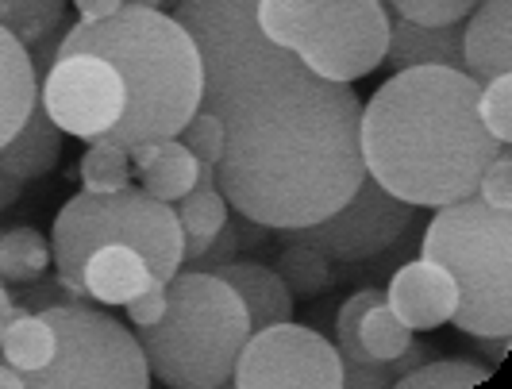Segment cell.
<instances>
[{
  "label": "cell",
  "instance_id": "cell-1",
  "mask_svg": "<svg viewBox=\"0 0 512 389\" xmlns=\"http://www.w3.org/2000/svg\"><path fill=\"white\" fill-rule=\"evenodd\" d=\"M174 16L201 51V108L224 124L216 185L258 228H305L366 178L362 101L270 43L255 0H181Z\"/></svg>",
  "mask_w": 512,
  "mask_h": 389
},
{
  "label": "cell",
  "instance_id": "cell-2",
  "mask_svg": "<svg viewBox=\"0 0 512 389\" xmlns=\"http://www.w3.org/2000/svg\"><path fill=\"white\" fill-rule=\"evenodd\" d=\"M478 89L455 66L393 70L362 104V162L374 182L416 208H443L478 189L505 151L478 120Z\"/></svg>",
  "mask_w": 512,
  "mask_h": 389
},
{
  "label": "cell",
  "instance_id": "cell-3",
  "mask_svg": "<svg viewBox=\"0 0 512 389\" xmlns=\"http://www.w3.org/2000/svg\"><path fill=\"white\" fill-rule=\"evenodd\" d=\"M54 54H101L128 89L124 116L101 135L120 147L174 139L201 108V51L174 12L124 4L104 20H81L62 31Z\"/></svg>",
  "mask_w": 512,
  "mask_h": 389
},
{
  "label": "cell",
  "instance_id": "cell-4",
  "mask_svg": "<svg viewBox=\"0 0 512 389\" xmlns=\"http://www.w3.org/2000/svg\"><path fill=\"white\" fill-rule=\"evenodd\" d=\"M251 336L239 293L212 270H185L166 282V312L139 328L151 378L170 389L231 386V370Z\"/></svg>",
  "mask_w": 512,
  "mask_h": 389
},
{
  "label": "cell",
  "instance_id": "cell-5",
  "mask_svg": "<svg viewBox=\"0 0 512 389\" xmlns=\"http://www.w3.org/2000/svg\"><path fill=\"white\" fill-rule=\"evenodd\" d=\"M420 259L439 262L459 289L451 324L466 336L512 332V208L486 205L478 193L436 208Z\"/></svg>",
  "mask_w": 512,
  "mask_h": 389
},
{
  "label": "cell",
  "instance_id": "cell-6",
  "mask_svg": "<svg viewBox=\"0 0 512 389\" xmlns=\"http://www.w3.org/2000/svg\"><path fill=\"white\" fill-rule=\"evenodd\" d=\"M104 243L135 247L147 259L158 282H170L181 270V262H185L178 212H174V205L151 197L143 185L139 189L124 185V189H112V193L81 189L54 216L51 259L54 270H58V282L74 297L81 266Z\"/></svg>",
  "mask_w": 512,
  "mask_h": 389
},
{
  "label": "cell",
  "instance_id": "cell-7",
  "mask_svg": "<svg viewBox=\"0 0 512 389\" xmlns=\"http://www.w3.org/2000/svg\"><path fill=\"white\" fill-rule=\"evenodd\" d=\"M43 316L54 328V359L27 374L31 389H147L151 366L124 324L89 305H51Z\"/></svg>",
  "mask_w": 512,
  "mask_h": 389
},
{
  "label": "cell",
  "instance_id": "cell-8",
  "mask_svg": "<svg viewBox=\"0 0 512 389\" xmlns=\"http://www.w3.org/2000/svg\"><path fill=\"white\" fill-rule=\"evenodd\" d=\"M389 51V8L382 0H312L293 54L312 74L351 81L374 74Z\"/></svg>",
  "mask_w": 512,
  "mask_h": 389
},
{
  "label": "cell",
  "instance_id": "cell-9",
  "mask_svg": "<svg viewBox=\"0 0 512 389\" xmlns=\"http://www.w3.org/2000/svg\"><path fill=\"white\" fill-rule=\"evenodd\" d=\"M235 389H343V355L305 324L255 328L231 370Z\"/></svg>",
  "mask_w": 512,
  "mask_h": 389
},
{
  "label": "cell",
  "instance_id": "cell-10",
  "mask_svg": "<svg viewBox=\"0 0 512 389\" xmlns=\"http://www.w3.org/2000/svg\"><path fill=\"white\" fill-rule=\"evenodd\" d=\"M412 216H416V205L393 197L366 174L359 189L335 212L305 228H285V239H305L332 262H366L378 259L393 243H401Z\"/></svg>",
  "mask_w": 512,
  "mask_h": 389
},
{
  "label": "cell",
  "instance_id": "cell-11",
  "mask_svg": "<svg viewBox=\"0 0 512 389\" xmlns=\"http://www.w3.org/2000/svg\"><path fill=\"white\" fill-rule=\"evenodd\" d=\"M39 104L62 135L93 143L124 116L128 89L101 54H54L51 70L39 81Z\"/></svg>",
  "mask_w": 512,
  "mask_h": 389
},
{
  "label": "cell",
  "instance_id": "cell-12",
  "mask_svg": "<svg viewBox=\"0 0 512 389\" xmlns=\"http://www.w3.org/2000/svg\"><path fill=\"white\" fill-rule=\"evenodd\" d=\"M385 305L397 312L401 324L412 332H436L443 324H451V316L459 309V289L439 262L412 259L389 278Z\"/></svg>",
  "mask_w": 512,
  "mask_h": 389
},
{
  "label": "cell",
  "instance_id": "cell-13",
  "mask_svg": "<svg viewBox=\"0 0 512 389\" xmlns=\"http://www.w3.org/2000/svg\"><path fill=\"white\" fill-rule=\"evenodd\" d=\"M462 70L474 81L512 70V0H478L462 20Z\"/></svg>",
  "mask_w": 512,
  "mask_h": 389
},
{
  "label": "cell",
  "instance_id": "cell-14",
  "mask_svg": "<svg viewBox=\"0 0 512 389\" xmlns=\"http://www.w3.org/2000/svg\"><path fill=\"white\" fill-rule=\"evenodd\" d=\"M158 286L147 259L128 243H104L97 247L77 278V301H101V305H128L143 289Z\"/></svg>",
  "mask_w": 512,
  "mask_h": 389
},
{
  "label": "cell",
  "instance_id": "cell-15",
  "mask_svg": "<svg viewBox=\"0 0 512 389\" xmlns=\"http://www.w3.org/2000/svg\"><path fill=\"white\" fill-rule=\"evenodd\" d=\"M385 62L393 70H409V66H455V70H462V20L459 24L424 27L405 20V16H389Z\"/></svg>",
  "mask_w": 512,
  "mask_h": 389
},
{
  "label": "cell",
  "instance_id": "cell-16",
  "mask_svg": "<svg viewBox=\"0 0 512 389\" xmlns=\"http://www.w3.org/2000/svg\"><path fill=\"white\" fill-rule=\"evenodd\" d=\"M128 155L131 166L139 170L143 189L158 201H166V205L181 201L197 185V174H201L197 155L181 143L178 135L174 139H158V143H139V147H131Z\"/></svg>",
  "mask_w": 512,
  "mask_h": 389
},
{
  "label": "cell",
  "instance_id": "cell-17",
  "mask_svg": "<svg viewBox=\"0 0 512 389\" xmlns=\"http://www.w3.org/2000/svg\"><path fill=\"white\" fill-rule=\"evenodd\" d=\"M212 274H220L243 301V309L251 316V332L278 324V320H293V293L285 289V282L278 278V270L262 266V262H220L212 266Z\"/></svg>",
  "mask_w": 512,
  "mask_h": 389
},
{
  "label": "cell",
  "instance_id": "cell-18",
  "mask_svg": "<svg viewBox=\"0 0 512 389\" xmlns=\"http://www.w3.org/2000/svg\"><path fill=\"white\" fill-rule=\"evenodd\" d=\"M174 212H178V224H181L185 262H197L216 243V235L228 228V201H224V193L216 185V166L201 162L197 185L181 201H174Z\"/></svg>",
  "mask_w": 512,
  "mask_h": 389
},
{
  "label": "cell",
  "instance_id": "cell-19",
  "mask_svg": "<svg viewBox=\"0 0 512 389\" xmlns=\"http://www.w3.org/2000/svg\"><path fill=\"white\" fill-rule=\"evenodd\" d=\"M35 104H39V74L31 51L0 27V147L24 128Z\"/></svg>",
  "mask_w": 512,
  "mask_h": 389
},
{
  "label": "cell",
  "instance_id": "cell-20",
  "mask_svg": "<svg viewBox=\"0 0 512 389\" xmlns=\"http://www.w3.org/2000/svg\"><path fill=\"white\" fill-rule=\"evenodd\" d=\"M58 155H62V131L54 128L47 108L35 104L31 116L24 120V128L0 147V166L27 185L47 178L54 166H58Z\"/></svg>",
  "mask_w": 512,
  "mask_h": 389
},
{
  "label": "cell",
  "instance_id": "cell-21",
  "mask_svg": "<svg viewBox=\"0 0 512 389\" xmlns=\"http://www.w3.org/2000/svg\"><path fill=\"white\" fill-rule=\"evenodd\" d=\"M54 328L43 312H12L8 328H4V339H0V359L8 366H16L20 374H35L54 359Z\"/></svg>",
  "mask_w": 512,
  "mask_h": 389
},
{
  "label": "cell",
  "instance_id": "cell-22",
  "mask_svg": "<svg viewBox=\"0 0 512 389\" xmlns=\"http://www.w3.org/2000/svg\"><path fill=\"white\" fill-rule=\"evenodd\" d=\"M47 266H51V243L35 228H12L0 235V282L12 286L39 282Z\"/></svg>",
  "mask_w": 512,
  "mask_h": 389
},
{
  "label": "cell",
  "instance_id": "cell-23",
  "mask_svg": "<svg viewBox=\"0 0 512 389\" xmlns=\"http://www.w3.org/2000/svg\"><path fill=\"white\" fill-rule=\"evenodd\" d=\"M278 278L293 297H316L335 282V266L305 239H289L278 255Z\"/></svg>",
  "mask_w": 512,
  "mask_h": 389
},
{
  "label": "cell",
  "instance_id": "cell-24",
  "mask_svg": "<svg viewBox=\"0 0 512 389\" xmlns=\"http://www.w3.org/2000/svg\"><path fill=\"white\" fill-rule=\"evenodd\" d=\"M66 0H0V27L16 35L27 51L47 35L62 31Z\"/></svg>",
  "mask_w": 512,
  "mask_h": 389
},
{
  "label": "cell",
  "instance_id": "cell-25",
  "mask_svg": "<svg viewBox=\"0 0 512 389\" xmlns=\"http://www.w3.org/2000/svg\"><path fill=\"white\" fill-rule=\"evenodd\" d=\"M412 339V328L401 324V316L389 309L385 301L370 305L359 320V347L366 363H393Z\"/></svg>",
  "mask_w": 512,
  "mask_h": 389
},
{
  "label": "cell",
  "instance_id": "cell-26",
  "mask_svg": "<svg viewBox=\"0 0 512 389\" xmlns=\"http://www.w3.org/2000/svg\"><path fill=\"white\" fill-rule=\"evenodd\" d=\"M81 185L93 189V193H112V189H124L131 178V155L128 147L112 143V139H93V147L81 155Z\"/></svg>",
  "mask_w": 512,
  "mask_h": 389
},
{
  "label": "cell",
  "instance_id": "cell-27",
  "mask_svg": "<svg viewBox=\"0 0 512 389\" xmlns=\"http://www.w3.org/2000/svg\"><path fill=\"white\" fill-rule=\"evenodd\" d=\"M489 378V366L466 363V359H428L416 370L401 374L397 386L401 389H466V386H482Z\"/></svg>",
  "mask_w": 512,
  "mask_h": 389
},
{
  "label": "cell",
  "instance_id": "cell-28",
  "mask_svg": "<svg viewBox=\"0 0 512 389\" xmlns=\"http://www.w3.org/2000/svg\"><path fill=\"white\" fill-rule=\"evenodd\" d=\"M308 8H312V0H255L258 31L270 43L293 51V43H297V35L308 20Z\"/></svg>",
  "mask_w": 512,
  "mask_h": 389
},
{
  "label": "cell",
  "instance_id": "cell-29",
  "mask_svg": "<svg viewBox=\"0 0 512 389\" xmlns=\"http://www.w3.org/2000/svg\"><path fill=\"white\" fill-rule=\"evenodd\" d=\"M478 120H482V128H486L497 143L509 147V139H512V78L509 74L482 81V89H478Z\"/></svg>",
  "mask_w": 512,
  "mask_h": 389
},
{
  "label": "cell",
  "instance_id": "cell-30",
  "mask_svg": "<svg viewBox=\"0 0 512 389\" xmlns=\"http://www.w3.org/2000/svg\"><path fill=\"white\" fill-rule=\"evenodd\" d=\"M378 301H385L382 289H359V293L347 297V305L339 309V316H335V347H339L343 359L366 363V355H362V347H359V320H362V312L370 309V305H378Z\"/></svg>",
  "mask_w": 512,
  "mask_h": 389
},
{
  "label": "cell",
  "instance_id": "cell-31",
  "mask_svg": "<svg viewBox=\"0 0 512 389\" xmlns=\"http://www.w3.org/2000/svg\"><path fill=\"white\" fill-rule=\"evenodd\" d=\"M178 139L197 155V162H205V166H216L220 155H224V124H220V116H212L205 108H197V112L189 116V124L178 131Z\"/></svg>",
  "mask_w": 512,
  "mask_h": 389
},
{
  "label": "cell",
  "instance_id": "cell-32",
  "mask_svg": "<svg viewBox=\"0 0 512 389\" xmlns=\"http://www.w3.org/2000/svg\"><path fill=\"white\" fill-rule=\"evenodd\" d=\"M385 4L393 8V16H405V20L424 27H439L466 20L478 0H385Z\"/></svg>",
  "mask_w": 512,
  "mask_h": 389
},
{
  "label": "cell",
  "instance_id": "cell-33",
  "mask_svg": "<svg viewBox=\"0 0 512 389\" xmlns=\"http://www.w3.org/2000/svg\"><path fill=\"white\" fill-rule=\"evenodd\" d=\"M486 205L493 208H512V158H509V147L501 151V155L489 162L486 170H482V178H478V189H474Z\"/></svg>",
  "mask_w": 512,
  "mask_h": 389
},
{
  "label": "cell",
  "instance_id": "cell-34",
  "mask_svg": "<svg viewBox=\"0 0 512 389\" xmlns=\"http://www.w3.org/2000/svg\"><path fill=\"white\" fill-rule=\"evenodd\" d=\"M397 382L389 363H351L343 359V386L351 389H385Z\"/></svg>",
  "mask_w": 512,
  "mask_h": 389
},
{
  "label": "cell",
  "instance_id": "cell-35",
  "mask_svg": "<svg viewBox=\"0 0 512 389\" xmlns=\"http://www.w3.org/2000/svg\"><path fill=\"white\" fill-rule=\"evenodd\" d=\"M124 309H128V320L135 324V328H147V324H154V320L166 312V282L143 289L139 297H131Z\"/></svg>",
  "mask_w": 512,
  "mask_h": 389
},
{
  "label": "cell",
  "instance_id": "cell-36",
  "mask_svg": "<svg viewBox=\"0 0 512 389\" xmlns=\"http://www.w3.org/2000/svg\"><path fill=\"white\" fill-rule=\"evenodd\" d=\"M74 8L81 12V20H104V16L120 12L124 0H74Z\"/></svg>",
  "mask_w": 512,
  "mask_h": 389
},
{
  "label": "cell",
  "instance_id": "cell-37",
  "mask_svg": "<svg viewBox=\"0 0 512 389\" xmlns=\"http://www.w3.org/2000/svg\"><path fill=\"white\" fill-rule=\"evenodd\" d=\"M20 193H24V182H20L16 174H8V170L0 166V212L16 205V201H20Z\"/></svg>",
  "mask_w": 512,
  "mask_h": 389
},
{
  "label": "cell",
  "instance_id": "cell-38",
  "mask_svg": "<svg viewBox=\"0 0 512 389\" xmlns=\"http://www.w3.org/2000/svg\"><path fill=\"white\" fill-rule=\"evenodd\" d=\"M0 389H27V378L16 370V366H8L0 359Z\"/></svg>",
  "mask_w": 512,
  "mask_h": 389
},
{
  "label": "cell",
  "instance_id": "cell-39",
  "mask_svg": "<svg viewBox=\"0 0 512 389\" xmlns=\"http://www.w3.org/2000/svg\"><path fill=\"white\" fill-rule=\"evenodd\" d=\"M12 312H16V305H12V293H8V289H4V282H0V339H4V328H8Z\"/></svg>",
  "mask_w": 512,
  "mask_h": 389
},
{
  "label": "cell",
  "instance_id": "cell-40",
  "mask_svg": "<svg viewBox=\"0 0 512 389\" xmlns=\"http://www.w3.org/2000/svg\"><path fill=\"white\" fill-rule=\"evenodd\" d=\"M170 4H181V0H170Z\"/></svg>",
  "mask_w": 512,
  "mask_h": 389
},
{
  "label": "cell",
  "instance_id": "cell-41",
  "mask_svg": "<svg viewBox=\"0 0 512 389\" xmlns=\"http://www.w3.org/2000/svg\"><path fill=\"white\" fill-rule=\"evenodd\" d=\"M382 4H385V0H382ZM385 8H389V4H385Z\"/></svg>",
  "mask_w": 512,
  "mask_h": 389
}]
</instances>
